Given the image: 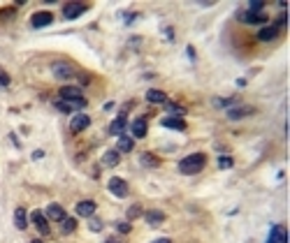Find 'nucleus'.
<instances>
[{
  "label": "nucleus",
  "instance_id": "f257e3e1",
  "mask_svg": "<svg viewBox=\"0 0 290 243\" xmlns=\"http://www.w3.org/2000/svg\"><path fill=\"white\" fill-rule=\"evenodd\" d=\"M207 165V157L202 153H193V155L184 157L181 162H179V172L184 174V176H193V174H200Z\"/></svg>",
  "mask_w": 290,
  "mask_h": 243
},
{
  "label": "nucleus",
  "instance_id": "f03ea898",
  "mask_svg": "<svg viewBox=\"0 0 290 243\" xmlns=\"http://www.w3.org/2000/svg\"><path fill=\"white\" fill-rule=\"evenodd\" d=\"M51 72H53V77L56 79H72L77 72H74V67H72L70 63H63V61H58V63H53L51 65Z\"/></svg>",
  "mask_w": 290,
  "mask_h": 243
},
{
  "label": "nucleus",
  "instance_id": "7ed1b4c3",
  "mask_svg": "<svg viewBox=\"0 0 290 243\" xmlns=\"http://www.w3.org/2000/svg\"><path fill=\"white\" fill-rule=\"evenodd\" d=\"M107 188H109V192L114 195V197H128V183L123 181V178H119V176H114V178H109V183H107Z\"/></svg>",
  "mask_w": 290,
  "mask_h": 243
},
{
  "label": "nucleus",
  "instance_id": "20e7f679",
  "mask_svg": "<svg viewBox=\"0 0 290 243\" xmlns=\"http://www.w3.org/2000/svg\"><path fill=\"white\" fill-rule=\"evenodd\" d=\"M86 107V100H56V109L63 113H70V111H77V109H84Z\"/></svg>",
  "mask_w": 290,
  "mask_h": 243
},
{
  "label": "nucleus",
  "instance_id": "39448f33",
  "mask_svg": "<svg viewBox=\"0 0 290 243\" xmlns=\"http://www.w3.org/2000/svg\"><path fill=\"white\" fill-rule=\"evenodd\" d=\"M30 220H33V225L37 227V232H40V234H49V232H51V227H49V218L44 216L42 211H33V213H30Z\"/></svg>",
  "mask_w": 290,
  "mask_h": 243
},
{
  "label": "nucleus",
  "instance_id": "423d86ee",
  "mask_svg": "<svg viewBox=\"0 0 290 243\" xmlns=\"http://www.w3.org/2000/svg\"><path fill=\"white\" fill-rule=\"evenodd\" d=\"M86 12V5H81V2H68L65 7H63V17L68 19V21H72V19L81 17Z\"/></svg>",
  "mask_w": 290,
  "mask_h": 243
},
{
  "label": "nucleus",
  "instance_id": "0eeeda50",
  "mask_svg": "<svg viewBox=\"0 0 290 243\" xmlns=\"http://www.w3.org/2000/svg\"><path fill=\"white\" fill-rule=\"evenodd\" d=\"M91 125V118H88L86 113H77L74 118L70 121V132H74V134H79V132H84Z\"/></svg>",
  "mask_w": 290,
  "mask_h": 243
},
{
  "label": "nucleus",
  "instance_id": "6e6552de",
  "mask_svg": "<svg viewBox=\"0 0 290 243\" xmlns=\"http://www.w3.org/2000/svg\"><path fill=\"white\" fill-rule=\"evenodd\" d=\"M51 21H53L51 12H35V14L30 17V26L33 28H44V26H49Z\"/></svg>",
  "mask_w": 290,
  "mask_h": 243
},
{
  "label": "nucleus",
  "instance_id": "1a4fd4ad",
  "mask_svg": "<svg viewBox=\"0 0 290 243\" xmlns=\"http://www.w3.org/2000/svg\"><path fill=\"white\" fill-rule=\"evenodd\" d=\"M74 211H77V216H81V218H93V213H96V201L81 199L79 204L74 206Z\"/></svg>",
  "mask_w": 290,
  "mask_h": 243
},
{
  "label": "nucleus",
  "instance_id": "9d476101",
  "mask_svg": "<svg viewBox=\"0 0 290 243\" xmlns=\"http://www.w3.org/2000/svg\"><path fill=\"white\" fill-rule=\"evenodd\" d=\"M58 95H61V100H81L84 93H81L79 86H63L58 90Z\"/></svg>",
  "mask_w": 290,
  "mask_h": 243
},
{
  "label": "nucleus",
  "instance_id": "9b49d317",
  "mask_svg": "<svg viewBox=\"0 0 290 243\" xmlns=\"http://www.w3.org/2000/svg\"><path fill=\"white\" fill-rule=\"evenodd\" d=\"M267 243H288L286 227H283V225H274L272 232H269V239H267Z\"/></svg>",
  "mask_w": 290,
  "mask_h": 243
},
{
  "label": "nucleus",
  "instance_id": "f8f14e48",
  "mask_svg": "<svg viewBox=\"0 0 290 243\" xmlns=\"http://www.w3.org/2000/svg\"><path fill=\"white\" fill-rule=\"evenodd\" d=\"M44 216L49 218V220H56V222H61L63 218H65V211H63L61 204H49L47 206V213Z\"/></svg>",
  "mask_w": 290,
  "mask_h": 243
},
{
  "label": "nucleus",
  "instance_id": "ddd939ff",
  "mask_svg": "<svg viewBox=\"0 0 290 243\" xmlns=\"http://www.w3.org/2000/svg\"><path fill=\"white\" fill-rule=\"evenodd\" d=\"M239 19H242L244 23H263V21H267V17H265L263 12H242Z\"/></svg>",
  "mask_w": 290,
  "mask_h": 243
},
{
  "label": "nucleus",
  "instance_id": "4468645a",
  "mask_svg": "<svg viewBox=\"0 0 290 243\" xmlns=\"http://www.w3.org/2000/svg\"><path fill=\"white\" fill-rule=\"evenodd\" d=\"M160 123H163V128H172V130H179V132L186 130L184 118H176V116H167V118H163Z\"/></svg>",
  "mask_w": 290,
  "mask_h": 243
},
{
  "label": "nucleus",
  "instance_id": "2eb2a0df",
  "mask_svg": "<svg viewBox=\"0 0 290 243\" xmlns=\"http://www.w3.org/2000/svg\"><path fill=\"white\" fill-rule=\"evenodd\" d=\"M125 130V113H121L119 118H114L112 121V125H109V134H114V137H121Z\"/></svg>",
  "mask_w": 290,
  "mask_h": 243
},
{
  "label": "nucleus",
  "instance_id": "dca6fc26",
  "mask_svg": "<svg viewBox=\"0 0 290 243\" xmlns=\"http://www.w3.org/2000/svg\"><path fill=\"white\" fill-rule=\"evenodd\" d=\"M130 132H132V137L144 139V137H146V121H144V118H137V121H132Z\"/></svg>",
  "mask_w": 290,
  "mask_h": 243
},
{
  "label": "nucleus",
  "instance_id": "f3484780",
  "mask_svg": "<svg viewBox=\"0 0 290 243\" xmlns=\"http://www.w3.org/2000/svg\"><path fill=\"white\" fill-rule=\"evenodd\" d=\"M119 160H121V153H119L116 148H109V151H105V155H102V165L105 167H116L119 165Z\"/></svg>",
  "mask_w": 290,
  "mask_h": 243
},
{
  "label": "nucleus",
  "instance_id": "a211bd4d",
  "mask_svg": "<svg viewBox=\"0 0 290 243\" xmlns=\"http://www.w3.org/2000/svg\"><path fill=\"white\" fill-rule=\"evenodd\" d=\"M248 113H253L251 107H232V109H228V118L230 121H239V118H244Z\"/></svg>",
  "mask_w": 290,
  "mask_h": 243
},
{
  "label": "nucleus",
  "instance_id": "6ab92c4d",
  "mask_svg": "<svg viewBox=\"0 0 290 243\" xmlns=\"http://www.w3.org/2000/svg\"><path fill=\"white\" fill-rule=\"evenodd\" d=\"M276 35H279V28L276 26H265L260 33H258V40L260 42H272V40H276Z\"/></svg>",
  "mask_w": 290,
  "mask_h": 243
},
{
  "label": "nucleus",
  "instance_id": "aec40b11",
  "mask_svg": "<svg viewBox=\"0 0 290 243\" xmlns=\"http://www.w3.org/2000/svg\"><path fill=\"white\" fill-rule=\"evenodd\" d=\"M144 218H146V222H149L151 227H160L163 220H165V213H163V211H146Z\"/></svg>",
  "mask_w": 290,
  "mask_h": 243
},
{
  "label": "nucleus",
  "instance_id": "412c9836",
  "mask_svg": "<svg viewBox=\"0 0 290 243\" xmlns=\"http://www.w3.org/2000/svg\"><path fill=\"white\" fill-rule=\"evenodd\" d=\"M14 225H17V229H26L28 227V216H26V208L24 206H19L14 211Z\"/></svg>",
  "mask_w": 290,
  "mask_h": 243
},
{
  "label": "nucleus",
  "instance_id": "4be33fe9",
  "mask_svg": "<svg viewBox=\"0 0 290 243\" xmlns=\"http://www.w3.org/2000/svg\"><path fill=\"white\" fill-rule=\"evenodd\" d=\"M146 100H149V102H156V104H163V102H167V95L163 90H158V88H151L149 93H146Z\"/></svg>",
  "mask_w": 290,
  "mask_h": 243
},
{
  "label": "nucleus",
  "instance_id": "5701e85b",
  "mask_svg": "<svg viewBox=\"0 0 290 243\" xmlns=\"http://www.w3.org/2000/svg\"><path fill=\"white\" fill-rule=\"evenodd\" d=\"M74 229H77V220H74V218H63L61 220V232L63 234H72V232H74Z\"/></svg>",
  "mask_w": 290,
  "mask_h": 243
},
{
  "label": "nucleus",
  "instance_id": "b1692460",
  "mask_svg": "<svg viewBox=\"0 0 290 243\" xmlns=\"http://www.w3.org/2000/svg\"><path fill=\"white\" fill-rule=\"evenodd\" d=\"M140 162L144 167H149V169H156V167L160 165V160L156 155H151V153H142V157H140Z\"/></svg>",
  "mask_w": 290,
  "mask_h": 243
},
{
  "label": "nucleus",
  "instance_id": "393cba45",
  "mask_svg": "<svg viewBox=\"0 0 290 243\" xmlns=\"http://www.w3.org/2000/svg\"><path fill=\"white\" fill-rule=\"evenodd\" d=\"M116 151H119V153H128V151H132V139L121 134V137H119V146H116Z\"/></svg>",
  "mask_w": 290,
  "mask_h": 243
},
{
  "label": "nucleus",
  "instance_id": "a878e982",
  "mask_svg": "<svg viewBox=\"0 0 290 243\" xmlns=\"http://www.w3.org/2000/svg\"><path fill=\"white\" fill-rule=\"evenodd\" d=\"M142 216V206L140 204H132L130 208H128V220H135V218Z\"/></svg>",
  "mask_w": 290,
  "mask_h": 243
},
{
  "label": "nucleus",
  "instance_id": "bb28decb",
  "mask_svg": "<svg viewBox=\"0 0 290 243\" xmlns=\"http://www.w3.org/2000/svg\"><path fill=\"white\" fill-rule=\"evenodd\" d=\"M88 229H91V232H102V222H100L97 218H91V222H88Z\"/></svg>",
  "mask_w": 290,
  "mask_h": 243
},
{
  "label": "nucleus",
  "instance_id": "cd10ccee",
  "mask_svg": "<svg viewBox=\"0 0 290 243\" xmlns=\"http://www.w3.org/2000/svg\"><path fill=\"white\" fill-rule=\"evenodd\" d=\"M232 165H235V162H232V157H228V155H223V157L218 160V167H220V169H230Z\"/></svg>",
  "mask_w": 290,
  "mask_h": 243
},
{
  "label": "nucleus",
  "instance_id": "c85d7f7f",
  "mask_svg": "<svg viewBox=\"0 0 290 243\" xmlns=\"http://www.w3.org/2000/svg\"><path fill=\"white\" fill-rule=\"evenodd\" d=\"M263 7H265L263 0H253V2L248 5V12H263Z\"/></svg>",
  "mask_w": 290,
  "mask_h": 243
},
{
  "label": "nucleus",
  "instance_id": "c756f323",
  "mask_svg": "<svg viewBox=\"0 0 290 243\" xmlns=\"http://www.w3.org/2000/svg\"><path fill=\"white\" fill-rule=\"evenodd\" d=\"M167 109H169V111H172V113H174V116H176V118H181V116H184V109H181V107H176V104H167Z\"/></svg>",
  "mask_w": 290,
  "mask_h": 243
},
{
  "label": "nucleus",
  "instance_id": "7c9ffc66",
  "mask_svg": "<svg viewBox=\"0 0 290 243\" xmlns=\"http://www.w3.org/2000/svg\"><path fill=\"white\" fill-rule=\"evenodd\" d=\"M5 86H9V74L0 69V88H5Z\"/></svg>",
  "mask_w": 290,
  "mask_h": 243
},
{
  "label": "nucleus",
  "instance_id": "2f4dec72",
  "mask_svg": "<svg viewBox=\"0 0 290 243\" xmlns=\"http://www.w3.org/2000/svg\"><path fill=\"white\" fill-rule=\"evenodd\" d=\"M116 229H119V232H123V234H128V232H130V225H128V222H119Z\"/></svg>",
  "mask_w": 290,
  "mask_h": 243
},
{
  "label": "nucleus",
  "instance_id": "473e14b6",
  "mask_svg": "<svg viewBox=\"0 0 290 243\" xmlns=\"http://www.w3.org/2000/svg\"><path fill=\"white\" fill-rule=\"evenodd\" d=\"M79 81H81V84H88V81H91V77H88V74H79Z\"/></svg>",
  "mask_w": 290,
  "mask_h": 243
},
{
  "label": "nucleus",
  "instance_id": "72a5a7b5",
  "mask_svg": "<svg viewBox=\"0 0 290 243\" xmlns=\"http://www.w3.org/2000/svg\"><path fill=\"white\" fill-rule=\"evenodd\" d=\"M105 243H123V241H121V239H116V236H109Z\"/></svg>",
  "mask_w": 290,
  "mask_h": 243
},
{
  "label": "nucleus",
  "instance_id": "f704fd0d",
  "mask_svg": "<svg viewBox=\"0 0 290 243\" xmlns=\"http://www.w3.org/2000/svg\"><path fill=\"white\" fill-rule=\"evenodd\" d=\"M153 243H172V239H167V236H163V239H156Z\"/></svg>",
  "mask_w": 290,
  "mask_h": 243
},
{
  "label": "nucleus",
  "instance_id": "c9c22d12",
  "mask_svg": "<svg viewBox=\"0 0 290 243\" xmlns=\"http://www.w3.org/2000/svg\"><path fill=\"white\" fill-rule=\"evenodd\" d=\"M30 243H42V241H40V239H35V241H30Z\"/></svg>",
  "mask_w": 290,
  "mask_h": 243
}]
</instances>
